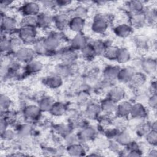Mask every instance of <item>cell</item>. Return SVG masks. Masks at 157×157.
<instances>
[{
    "label": "cell",
    "mask_w": 157,
    "mask_h": 157,
    "mask_svg": "<svg viewBox=\"0 0 157 157\" xmlns=\"http://www.w3.org/2000/svg\"><path fill=\"white\" fill-rule=\"evenodd\" d=\"M42 39L49 54H53L62 47L64 36L63 32L54 29L50 31L48 34L44 36Z\"/></svg>",
    "instance_id": "1"
},
{
    "label": "cell",
    "mask_w": 157,
    "mask_h": 157,
    "mask_svg": "<svg viewBox=\"0 0 157 157\" xmlns=\"http://www.w3.org/2000/svg\"><path fill=\"white\" fill-rule=\"evenodd\" d=\"M20 27V21L14 16L1 13V29L2 34L8 36L17 34Z\"/></svg>",
    "instance_id": "2"
},
{
    "label": "cell",
    "mask_w": 157,
    "mask_h": 157,
    "mask_svg": "<svg viewBox=\"0 0 157 157\" xmlns=\"http://www.w3.org/2000/svg\"><path fill=\"white\" fill-rule=\"evenodd\" d=\"M59 62L74 66L79 56V52L70 46L63 47L53 53Z\"/></svg>",
    "instance_id": "3"
},
{
    "label": "cell",
    "mask_w": 157,
    "mask_h": 157,
    "mask_svg": "<svg viewBox=\"0 0 157 157\" xmlns=\"http://www.w3.org/2000/svg\"><path fill=\"white\" fill-rule=\"evenodd\" d=\"M109 18L105 14L98 13L93 18L91 24L92 31L96 34H102L107 30L109 26Z\"/></svg>",
    "instance_id": "4"
},
{
    "label": "cell",
    "mask_w": 157,
    "mask_h": 157,
    "mask_svg": "<svg viewBox=\"0 0 157 157\" xmlns=\"http://www.w3.org/2000/svg\"><path fill=\"white\" fill-rule=\"evenodd\" d=\"M17 34L26 45H32L39 39L38 29L35 27L20 26Z\"/></svg>",
    "instance_id": "5"
},
{
    "label": "cell",
    "mask_w": 157,
    "mask_h": 157,
    "mask_svg": "<svg viewBox=\"0 0 157 157\" xmlns=\"http://www.w3.org/2000/svg\"><path fill=\"white\" fill-rule=\"evenodd\" d=\"M12 55L17 61L25 64L35 58L36 56L32 47L26 45L15 50Z\"/></svg>",
    "instance_id": "6"
},
{
    "label": "cell",
    "mask_w": 157,
    "mask_h": 157,
    "mask_svg": "<svg viewBox=\"0 0 157 157\" xmlns=\"http://www.w3.org/2000/svg\"><path fill=\"white\" fill-rule=\"evenodd\" d=\"M54 13L52 10H42L37 16V28L42 30H49L53 27Z\"/></svg>",
    "instance_id": "7"
},
{
    "label": "cell",
    "mask_w": 157,
    "mask_h": 157,
    "mask_svg": "<svg viewBox=\"0 0 157 157\" xmlns=\"http://www.w3.org/2000/svg\"><path fill=\"white\" fill-rule=\"evenodd\" d=\"M71 15L69 12L60 10L54 14L53 28L55 30L63 32L68 29Z\"/></svg>",
    "instance_id": "8"
},
{
    "label": "cell",
    "mask_w": 157,
    "mask_h": 157,
    "mask_svg": "<svg viewBox=\"0 0 157 157\" xmlns=\"http://www.w3.org/2000/svg\"><path fill=\"white\" fill-rule=\"evenodd\" d=\"M98 134V128L89 124L78 130L77 132L80 143L83 144L96 139Z\"/></svg>",
    "instance_id": "9"
},
{
    "label": "cell",
    "mask_w": 157,
    "mask_h": 157,
    "mask_svg": "<svg viewBox=\"0 0 157 157\" xmlns=\"http://www.w3.org/2000/svg\"><path fill=\"white\" fill-rule=\"evenodd\" d=\"M19 10L21 16H37L42 10L39 2L32 1L24 2L20 6Z\"/></svg>",
    "instance_id": "10"
},
{
    "label": "cell",
    "mask_w": 157,
    "mask_h": 157,
    "mask_svg": "<svg viewBox=\"0 0 157 157\" xmlns=\"http://www.w3.org/2000/svg\"><path fill=\"white\" fill-rule=\"evenodd\" d=\"M42 112L39 107L37 104H28L26 105L22 110V114L24 118L28 122L35 121L39 119Z\"/></svg>",
    "instance_id": "11"
},
{
    "label": "cell",
    "mask_w": 157,
    "mask_h": 157,
    "mask_svg": "<svg viewBox=\"0 0 157 157\" xmlns=\"http://www.w3.org/2000/svg\"><path fill=\"white\" fill-rule=\"evenodd\" d=\"M102 114L99 102L91 101L86 105L83 113V117L88 120H98Z\"/></svg>",
    "instance_id": "12"
},
{
    "label": "cell",
    "mask_w": 157,
    "mask_h": 157,
    "mask_svg": "<svg viewBox=\"0 0 157 157\" xmlns=\"http://www.w3.org/2000/svg\"><path fill=\"white\" fill-rule=\"evenodd\" d=\"M141 72L146 75L155 74L157 68V63L155 58L147 57L140 59L139 67Z\"/></svg>",
    "instance_id": "13"
},
{
    "label": "cell",
    "mask_w": 157,
    "mask_h": 157,
    "mask_svg": "<svg viewBox=\"0 0 157 157\" xmlns=\"http://www.w3.org/2000/svg\"><path fill=\"white\" fill-rule=\"evenodd\" d=\"M147 108L144 104L136 102L132 103L129 117L136 120H145L148 116Z\"/></svg>",
    "instance_id": "14"
},
{
    "label": "cell",
    "mask_w": 157,
    "mask_h": 157,
    "mask_svg": "<svg viewBox=\"0 0 157 157\" xmlns=\"http://www.w3.org/2000/svg\"><path fill=\"white\" fill-rule=\"evenodd\" d=\"M107 96L116 103H118L125 99L126 92L122 86L119 85H113L109 90Z\"/></svg>",
    "instance_id": "15"
},
{
    "label": "cell",
    "mask_w": 157,
    "mask_h": 157,
    "mask_svg": "<svg viewBox=\"0 0 157 157\" xmlns=\"http://www.w3.org/2000/svg\"><path fill=\"white\" fill-rule=\"evenodd\" d=\"M132 27L128 22H121L117 24L113 29V33L120 38H126L129 37L133 33Z\"/></svg>",
    "instance_id": "16"
},
{
    "label": "cell",
    "mask_w": 157,
    "mask_h": 157,
    "mask_svg": "<svg viewBox=\"0 0 157 157\" xmlns=\"http://www.w3.org/2000/svg\"><path fill=\"white\" fill-rule=\"evenodd\" d=\"M89 43L87 37L83 33L74 34L69 40V46L73 49L79 52L83 47Z\"/></svg>",
    "instance_id": "17"
},
{
    "label": "cell",
    "mask_w": 157,
    "mask_h": 157,
    "mask_svg": "<svg viewBox=\"0 0 157 157\" xmlns=\"http://www.w3.org/2000/svg\"><path fill=\"white\" fill-rule=\"evenodd\" d=\"M52 73L59 75L63 79L68 78L74 74V66L59 62L54 66Z\"/></svg>",
    "instance_id": "18"
},
{
    "label": "cell",
    "mask_w": 157,
    "mask_h": 157,
    "mask_svg": "<svg viewBox=\"0 0 157 157\" xmlns=\"http://www.w3.org/2000/svg\"><path fill=\"white\" fill-rule=\"evenodd\" d=\"M99 104L101 105L102 114L110 117H113L115 115L117 103H116L107 96L106 98L102 99Z\"/></svg>",
    "instance_id": "19"
},
{
    "label": "cell",
    "mask_w": 157,
    "mask_h": 157,
    "mask_svg": "<svg viewBox=\"0 0 157 157\" xmlns=\"http://www.w3.org/2000/svg\"><path fill=\"white\" fill-rule=\"evenodd\" d=\"M146 82L147 75L141 71H136L128 84L131 88L138 90L143 87Z\"/></svg>",
    "instance_id": "20"
},
{
    "label": "cell",
    "mask_w": 157,
    "mask_h": 157,
    "mask_svg": "<svg viewBox=\"0 0 157 157\" xmlns=\"http://www.w3.org/2000/svg\"><path fill=\"white\" fill-rule=\"evenodd\" d=\"M86 25V20L75 17H71L69 20L68 29L74 34L83 33Z\"/></svg>",
    "instance_id": "21"
},
{
    "label": "cell",
    "mask_w": 157,
    "mask_h": 157,
    "mask_svg": "<svg viewBox=\"0 0 157 157\" xmlns=\"http://www.w3.org/2000/svg\"><path fill=\"white\" fill-rule=\"evenodd\" d=\"M120 69V67L118 66L109 65L106 66L102 71V78L113 83L117 80Z\"/></svg>",
    "instance_id": "22"
},
{
    "label": "cell",
    "mask_w": 157,
    "mask_h": 157,
    "mask_svg": "<svg viewBox=\"0 0 157 157\" xmlns=\"http://www.w3.org/2000/svg\"><path fill=\"white\" fill-rule=\"evenodd\" d=\"M44 67L42 61L37 58H34L25 65V73L28 74H35L40 72Z\"/></svg>",
    "instance_id": "23"
},
{
    "label": "cell",
    "mask_w": 157,
    "mask_h": 157,
    "mask_svg": "<svg viewBox=\"0 0 157 157\" xmlns=\"http://www.w3.org/2000/svg\"><path fill=\"white\" fill-rule=\"evenodd\" d=\"M63 78L59 75L52 73L44 78V84L50 89H57L60 88L63 83Z\"/></svg>",
    "instance_id": "24"
},
{
    "label": "cell",
    "mask_w": 157,
    "mask_h": 157,
    "mask_svg": "<svg viewBox=\"0 0 157 157\" xmlns=\"http://www.w3.org/2000/svg\"><path fill=\"white\" fill-rule=\"evenodd\" d=\"M17 136L21 140L29 139L33 133L34 129L30 122L20 124L16 129Z\"/></svg>",
    "instance_id": "25"
},
{
    "label": "cell",
    "mask_w": 157,
    "mask_h": 157,
    "mask_svg": "<svg viewBox=\"0 0 157 157\" xmlns=\"http://www.w3.org/2000/svg\"><path fill=\"white\" fill-rule=\"evenodd\" d=\"M132 105V102L125 99L117 103L115 115L128 118L130 115Z\"/></svg>",
    "instance_id": "26"
},
{
    "label": "cell",
    "mask_w": 157,
    "mask_h": 157,
    "mask_svg": "<svg viewBox=\"0 0 157 157\" xmlns=\"http://www.w3.org/2000/svg\"><path fill=\"white\" fill-rule=\"evenodd\" d=\"M136 69L132 66H125L120 69L117 80L123 83H128L134 74L136 72Z\"/></svg>",
    "instance_id": "27"
},
{
    "label": "cell",
    "mask_w": 157,
    "mask_h": 157,
    "mask_svg": "<svg viewBox=\"0 0 157 157\" xmlns=\"http://www.w3.org/2000/svg\"><path fill=\"white\" fill-rule=\"evenodd\" d=\"M128 23L132 28H140L147 24L145 16L142 13L128 14Z\"/></svg>",
    "instance_id": "28"
},
{
    "label": "cell",
    "mask_w": 157,
    "mask_h": 157,
    "mask_svg": "<svg viewBox=\"0 0 157 157\" xmlns=\"http://www.w3.org/2000/svg\"><path fill=\"white\" fill-rule=\"evenodd\" d=\"M0 49L1 54L4 55V56L13 54L15 50L12 47L9 36L2 34L0 42Z\"/></svg>",
    "instance_id": "29"
},
{
    "label": "cell",
    "mask_w": 157,
    "mask_h": 157,
    "mask_svg": "<svg viewBox=\"0 0 157 157\" xmlns=\"http://www.w3.org/2000/svg\"><path fill=\"white\" fill-rule=\"evenodd\" d=\"M146 7L144 1H130L126 4V10L128 14L142 13Z\"/></svg>",
    "instance_id": "30"
},
{
    "label": "cell",
    "mask_w": 157,
    "mask_h": 157,
    "mask_svg": "<svg viewBox=\"0 0 157 157\" xmlns=\"http://www.w3.org/2000/svg\"><path fill=\"white\" fill-rule=\"evenodd\" d=\"M66 147V153L71 156H82L86 152L83 144L77 143Z\"/></svg>",
    "instance_id": "31"
},
{
    "label": "cell",
    "mask_w": 157,
    "mask_h": 157,
    "mask_svg": "<svg viewBox=\"0 0 157 157\" xmlns=\"http://www.w3.org/2000/svg\"><path fill=\"white\" fill-rule=\"evenodd\" d=\"M55 100L54 98L48 95H44L41 96L37 104L42 112H49Z\"/></svg>",
    "instance_id": "32"
},
{
    "label": "cell",
    "mask_w": 157,
    "mask_h": 157,
    "mask_svg": "<svg viewBox=\"0 0 157 157\" xmlns=\"http://www.w3.org/2000/svg\"><path fill=\"white\" fill-rule=\"evenodd\" d=\"M69 12L71 17H78L84 20H86L89 15V9L84 3L75 6Z\"/></svg>",
    "instance_id": "33"
},
{
    "label": "cell",
    "mask_w": 157,
    "mask_h": 157,
    "mask_svg": "<svg viewBox=\"0 0 157 157\" xmlns=\"http://www.w3.org/2000/svg\"><path fill=\"white\" fill-rule=\"evenodd\" d=\"M115 140L123 147L128 146L132 140V137L131 133L126 129L120 130Z\"/></svg>",
    "instance_id": "34"
},
{
    "label": "cell",
    "mask_w": 157,
    "mask_h": 157,
    "mask_svg": "<svg viewBox=\"0 0 157 157\" xmlns=\"http://www.w3.org/2000/svg\"><path fill=\"white\" fill-rule=\"evenodd\" d=\"M55 134L59 137L63 138L67 134L74 131L72 127L68 122V123H58L55 124L53 128Z\"/></svg>",
    "instance_id": "35"
},
{
    "label": "cell",
    "mask_w": 157,
    "mask_h": 157,
    "mask_svg": "<svg viewBox=\"0 0 157 157\" xmlns=\"http://www.w3.org/2000/svg\"><path fill=\"white\" fill-rule=\"evenodd\" d=\"M68 107L63 102L55 101L49 113L54 117H61L66 114Z\"/></svg>",
    "instance_id": "36"
},
{
    "label": "cell",
    "mask_w": 157,
    "mask_h": 157,
    "mask_svg": "<svg viewBox=\"0 0 157 157\" xmlns=\"http://www.w3.org/2000/svg\"><path fill=\"white\" fill-rule=\"evenodd\" d=\"M131 58L129 50L126 47H118L115 61L119 64H125L128 63Z\"/></svg>",
    "instance_id": "37"
},
{
    "label": "cell",
    "mask_w": 157,
    "mask_h": 157,
    "mask_svg": "<svg viewBox=\"0 0 157 157\" xmlns=\"http://www.w3.org/2000/svg\"><path fill=\"white\" fill-rule=\"evenodd\" d=\"M143 13L145 16L147 24L155 25L157 18V12L156 7L153 6H147L145 7Z\"/></svg>",
    "instance_id": "38"
},
{
    "label": "cell",
    "mask_w": 157,
    "mask_h": 157,
    "mask_svg": "<svg viewBox=\"0 0 157 157\" xmlns=\"http://www.w3.org/2000/svg\"><path fill=\"white\" fill-rule=\"evenodd\" d=\"M31 47L34 50L36 56H46L49 54L44 43L42 38H39L37 39L32 45Z\"/></svg>",
    "instance_id": "39"
},
{
    "label": "cell",
    "mask_w": 157,
    "mask_h": 157,
    "mask_svg": "<svg viewBox=\"0 0 157 157\" xmlns=\"http://www.w3.org/2000/svg\"><path fill=\"white\" fill-rule=\"evenodd\" d=\"M150 129L151 122L145 121V120H140V121L137 124L135 128L136 133L140 137H144V136Z\"/></svg>",
    "instance_id": "40"
},
{
    "label": "cell",
    "mask_w": 157,
    "mask_h": 157,
    "mask_svg": "<svg viewBox=\"0 0 157 157\" xmlns=\"http://www.w3.org/2000/svg\"><path fill=\"white\" fill-rule=\"evenodd\" d=\"M128 124V120L126 118H123L114 115L112 117L111 119V126L118 129L123 130L126 129V127Z\"/></svg>",
    "instance_id": "41"
},
{
    "label": "cell",
    "mask_w": 157,
    "mask_h": 157,
    "mask_svg": "<svg viewBox=\"0 0 157 157\" xmlns=\"http://www.w3.org/2000/svg\"><path fill=\"white\" fill-rule=\"evenodd\" d=\"M90 44L92 45L96 56H103L107 46L109 45L105 41L100 39L93 40L90 42Z\"/></svg>",
    "instance_id": "42"
},
{
    "label": "cell",
    "mask_w": 157,
    "mask_h": 157,
    "mask_svg": "<svg viewBox=\"0 0 157 157\" xmlns=\"http://www.w3.org/2000/svg\"><path fill=\"white\" fill-rule=\"evenodd\" d=\"M78 52L80 55L86 60H91L96 56L94 49L90 42H89L87 45L83 47Z\"/></svg>",
    "instance_id": "43"
},
{
    "label": "cell",
    "mask_w": 157,
    "mask_h": 157,
    "mask_svg": "<svg viewBox=\"0 0 157 157\" xmlns=\"http://www.w3.org/2000/svg\"><path fill=\"white\" fill-rule=\"evenodd\" d=\"M90 96L87 90H82L80 91L76 97V102L80 105H86L90 101Z\"/></svg>",
    "instance_id": "44"
},
{
    "label": "cell",
    "mask_w": 157,
    "mask_h": 157,
    "mask_svg": "<svg viewBox=\"0 0 157 157\" xmlns=\"http://www.w3.org/2000/svg\"><path fill=\"white\" fill-rule=\"evenodd\" d=\"M19 21L20 26H29L37 28V16H21Z\"/></svg>",
    "instance_id": "45"
},
{
    "label": "cell",
    "mask_w": 157,
    "mask_h": 157,
    "mask_svg": "<svg viewBox=\"0 0 157 157\" xmlns=\"http://www.w3.org/2000/svg\"><path fill=\"white\" fill-rule=\"evenodd\" d=\"M134 43L139 50L144 51L149 47V40L145 36H137L134 38Z\"/></svg>",
    "instance_id": "46"
},
{
    "label": "cell",
    "mask_w": 157,
    "mask_h": 157,
    "mask_svg": "<svg viewBox=\"0 0 157 157\" xmlns=\"http://www.w3.org/2000/svg\"><path fill=\"white\" fill-rule=\"evenodd\" d=\"M118 47L113 45L112 44H109L107 46L103 56L105 57L108 60L115 61L117 51Z\"/></svg>",
    "instance_id": "47"
},
{
    "label": "cell",
    "mask_w": 157,
    "mask_h": 157,
    "mask_svg": "<svg viewBox=\"0 0 157 157\" xmlns=\"http://www.w3.org/2000/svg\"><path fill=\"white\" fill-rule=\"evenodd\" d=\"M1 139L4 142H10L18 137L16 130L9 128L1 132Z\"/></svg>",
    "instance_id": "48"
},
{
    "label": "cell",
    "mask_w": 157,
    "mask_h": 157,
    "mask_svg": "<svg viewBox=\"0 0 157 157\" xmlns=\"http://www.w3.org/2000/svg\"><path fill=\"white\" fill-rule=\"evenodd\" d=\"M144 139L148 145L156 147L157 144V131L150 129L144 136Z\"/></svg>",
    "instance_id": "49"
},
{
    "label": "cell",
    "mask_w": 157,
    "mask_h": 157,
    "mask_svg": "<svg viewBox=\"0 0 157 157\" xmlns=\"http://www.w3.org/2000/svg\"><path fill=\"white\" fill-rule=\"evenodd\" d=\"M63 140L65 146H69L75 144L80 143L77 133H75L73 131L63 137Z\"/></svg>",
    "instance_id": "50"
},
{
    "label": "cell",
    "mask_w": 157,
    "mask_h": 157,
    "mask_svg": "<svg viewBox=\"0 0 157 157\" xmlns=\"http://www.w3.org/2000/svg\"><path fill=\"white\" fill-rule=\"evenodd\" d=\"M12 104L10 98L4 94H1L0 97V108L1 113L9 110Z\"/></svg>",
    "instance_id": "51"
},
{
    "label": "cell",
    "mask_w": 157,
    "mask_h": 157,
    "mask_svg": "<svg viewBox=\"0 0 157 157\" xmlns=\"http://www.w3.org/2000/svg\"><path fill=\"white\" fill-rule=\"evenodd\" d=\"M120 130L112 127L109 126L105 129L104 131V136L109 140H115Z\"/></svg>",
    "instance_id": "52"
},
{
    "label": "cell",
    "mask_w": 157,
    "mask_h": 157,
    "mask_svg": "<svg viewBox=\"0 0 157 157\" xmlns=\"http://www.w3.org/2000/svg\"><path fill=\"white\" fill-rule=\"evenodd\" d=\"M42 8H44L45 10H53L56 9V1L52 0H46V1H39Z\"/></svg>",
    "instance_id": "53"
},
{
    "label": "cell",
    "mask_w": 157,
    "mask_h": 157,
    "mask_svg": "<svg viewBox=\"0 0 157 157\" xmlns=\"http://www.w3.org/2000/svg\"><path fill=\"white\" fill-rule=\"evenodd\" d=\"M147 105L149 108H151L153 110H156L157 106V96L156 93L151 94L148 98L147 101Z\"/></svg>",
    "instance_id": "54"
},
{
    "label": "cell",
    "mask_w": 157,
    "mask_h": 157,
    "mask_svg": "<svg viewBox=\"0 0 157 157\" xmlns=\"http://www.w3.org/2000/svg\"><path fill=\"white\" fill-rule=\"evenodd\" d=\"M71 3H72L71 1H66V0L56 1V9H63L71 5Z\"/></svg>",
    "instance_id": "55"
},
{
    "label": "cell",
    "mask_w": 157,
    "mask_h": 157,
    "mask_svg": "<svg viewBox=\"0 0 157 157\" xmlns=\"http://www.w3.org/2000/svg\"><path fill=\"white\" fill-rule=\"evenodd\" d=\"M10 126L9 122L3 117H1V121H0V130L1 132H2L3 131L6 130L9 128Z\"/></svg>",
    "instance_id": "56"
},
{
    "label": "cell",
    "mask_w": 157,
    "mask_h": 157,
    "mask_svg": "<svg viewBox=\"0 0 157 157\" xmlns=\"http://www.w3.org/2000/svg\"><path fill=\"white\" fill-rule=\"evenodd\" d=\"M148 91L150 94L156 93V80H153L151 82V83L149 85V87L148 88Z\"/></svg>",
    "instance_id": "57"
},
{
    "label": "cell",
    "mask_w": 157,
    "mask_h": 157,
    "mask_svg": "<svg viewBox=\"0 0 157 157\" xmlns=\"http://www.w3.org/2000/svg\"><path fill=\"white\" fill-rule=\"evenodd\" d=\"M148 156H152V157H156L157 156V150L155 148V147H152V148L150 149L148 151Z\"/></svg>",
    "instance_id": "58"
}]
</instances>
